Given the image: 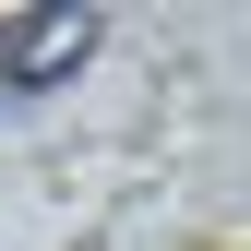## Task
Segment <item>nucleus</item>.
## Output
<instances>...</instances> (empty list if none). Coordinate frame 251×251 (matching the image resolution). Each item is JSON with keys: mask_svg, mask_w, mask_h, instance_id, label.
I'll return each instance as SVG.
<instances>
[{"mask_svg": "<svg viewBox=\"0 0 251 251\" xmlns=\"http://www.w3.org/2000/svg\"><path fill=\"white\" fill-rule=\"evenodd\" d=\"M96 48V12H36V24H0V84H48Z\"/></svg>", "mask_w": 251, "mask_h": 251, "instance_id": "obj_1", "label": "nucleus"}]
</instances>
